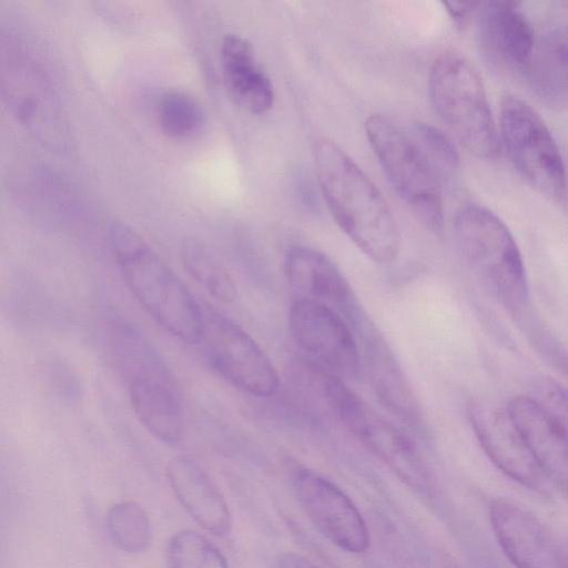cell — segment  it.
<instances>
[{
    "instance_id": "cell-31",
    "label": "cell",
    "mask_w": 568,
    "mask_h": 568,
    "mask_svg": "<svg viewBox=\"0 0 568 568\" xmlns=\"http://www.w3.org/2000/svg\"><path fill=\"white\" fill-rule=\"evenodd\" d=\"M276 568H318L307 558L295 552H284L276 561Z\"/></svg>"
},
{
    "instance_id": "cell-19",
    "label": "cell",
    "mask_w": 568,
    "mask_h": 568,
    "mask_svg": "<svg viewBox=\"0 0 568 568\" xmlns=\"http://www.w3.org/2000/svg\"><path fill=\"white\" fill-rule=\"evenodd\" d=\"M221 63L226 90L239 106L252 114H263L273 106L272 81L246 38L226 34L221 44Z\"/></svg>"
},
{
    "instance_id": "cell-11",
    "label": "cell",
    "mask_w": 568,
    "mask_h": 568,
    "mask_svg": "<svg viewBox=\"0 0 568 568\" xmlns=\"http://www.w3.org/2000/svg\"><path fill=\"white\" fill-rule=\"evenodd\" d=\"M297 500L314 527L332 544L348 552L369 547V531L359 510L334 483L308 469L294 477Z\"/></svg>"
},
{
    "instance_id": "cell-28",
    "label": "cell",
    "mask_w": 568,
    "mask_h": 568,
    "mask_svg": "<svg viewBox=\"0 0 568 568\" xmlns=\"http://www.w3.org/2000/svg\"><path fill=\"white\" fill-rule=\"evenodd\" d=\"M568 433V390L551 378H541L531 396Z\"/></svg>"
},
{
    "instance_id": "cell-26",
    "label": "cell",
    "mask_w": 568,
    "mask_h": 568,
    "mask_svg": "<svg viewBox=\"0 0 568 568\" xmlns=\"http://www.w3.org/2000/svg\"><path fill=\"white\" fill-rule=\"evenodd\" d=\"M170 568H229L220 549L205 536L191 529L174 534L168 545Z\"/></svg>"
},
{
    "instance_id": "cell-16",
    "label": "cell",
    "mask_w": 568,
    "mask_h": 568,
    "mask_svg": "<svg viewBox=\"0 0 568 568\" xmlns=\"http://www.w3.org/2000/svg\"><path fill=\"white\" fill-rule=\"evenodd\" d=\"M354 331L372 387L379 400L406 424L423 426L418 402L398 362L376 327L364 316Z\"/></svg>"
},
{
    "instance_id": "cell-13",
    "label": "cell",
    "mask_w": 568,
    "mask_h": 568,
    "mask_svg": "<svg viewBox=\"0 0 568 568\" xmlns=\"http://www.w3.org/2000/svg\"><path fill=\"white\" fill-rule=\"evenodd\" d=\"M469 423L491 463L514 481L539 488L545 474L508 412L481 404H469Z\"/></svg>"
},
{
    "instance_id": "cell-9",
    "label": "cell",
    "mask_w": 568,
    "mask_h": 568,
    "mask_svg": "<svg viewBox=\"0 0 568 568\" xmlns=\"http://www.w3.org/2000/svg\"><path fill=\"white\" fill-rule=\"evenodd\" d=\"M201 341L211 367L234 388L255 397L275 394L280 384L275 366L231 318L211 307L203 310Z\"/></svg>"
},
{
    "instance_id": "cell-17",
    "label": "cell",
    "mask_w": 568,
    "mask_h": 568,
    "mask_svg": "<svg viewBox=\"0 0 568 568\" xmlns=\"http://www.w3.org/2000/svg\"><path fill=\"white\" fill-rule=\"evenodd\" d=\"M166 477L172 491L186 513L215 536L229 534L231 513L219 487L193 458L179 455L169 460Z\"/></svg>"
},
{
    "instance_id": "cell-20",
    "label": "cell",
    "mask_w": 568,
    "mask_h": 568,
    "mask_svg": "<svg viewBox=\"0 0 568 568\" xmlns=\"http://www.w3.org/2000/svg\"><path fill=\"white\" fill-rule=\"evenodd\" d=\"M525 73L546 103L568 109V21L551 26L536 38Z\"/></svg>"
},
{
    "instance_id": "cell-2",
    "label": "cell",
    "mask_w": 568,
    "mask_h": 568,
    "mask_svg": "<svg viewBox=\"0 0 568 568\" xmlns=\"http://www.w3.org/2000/svg\"><path fill=\"white\" fill-rule=\"evenodd\" d=\"M109 242L128 288L144 311L182 342H201L203 308L174 271L123 222L110 225Z\"/></svg>"
},
{
    "instance_id": "cell-21",
    "label": "cell",
    "mask_w": 568,
    "mask_h": 568,
    "mask_svg": "<svg viewBox=\"0 0 568 568\" xmlns=\"http://www.w3.org/2000/svg\"><path fill=\"white\" fill-rule=\"evenodd\" d=\"M128 389L136 419L153 437L170 445L182 439L184 420L175 383L136 379Z\"/></svg>"
},
{
    "instance_id": "cell-15",
    "label": "cell",
    "mask_w": 568,
    "mask_h": 568,
    "mask_svg": "<svg viewBox=\"0 0 568 568\" xmlns=\"http://www.w3.org/2000/svg\"><path fill=\"white\" fill-rule=\"evenodd\" d=\"M478 41L486 62L505 73L525 72L536 36L516 3L490 1L478 10Z\"/></svg>"
},
{
    "instance_id": "cell-3",
    "label": "cell",
    "mask_w": 568,
    "mask_h": 568,
    "mask_svg": "<svg viewBox=\"0 0 568 568\" xmlns=\"http://www.w3.org/2000/svg\"><path fill=\"white\" fill-rule=\"evenodd\" d=\"M453 233L464 261L517 325L525 329L538 320L521 253L504 221L487 207L471 204L457 212Z\"/></svg>"
},
{
    "instance_id": "cell-4",
    "label": "cell",
    "mask_w": 568,
    "mask_h": 568,
    "mask_svg": "<svg viewBox=\"0 0 568 568\" xmlns=\"http://www.w3.org/2000/svg\"><path fill=\"white\" fill-rule=\"evenodd\" d=\"M429 99L452 136L470 154L491 160L500 152L498 125L483 81L459 52L446 51L432 64Z\"/></svg>"
},
{
    "instance_id": "cell-27",
    "label": "cell",
    "mask_w": 568,
    "mask_h": 568,
    "mask_svg": "<svg viewBox=\"0 0 568 568\" xmlns=\"http://www.w3.org/2000/svg\"><path fill=\"white\" fill-rule=\"evenodd\" d=\"M416 141L439 174L452 175L459 168V156L453 141L439 129L418 123Z\"/></svg>"
},
{
    "instance_id": "cell-8",
    "label": "cell",
    "mask_w": 568,
    "mask_h": 568,
    "mask_svg": "<svg viewBox=\"0 0 568 568\" xmlns=\"http://www.w3.org/2000/svg\"><path fill=\"white\" fill-rule=\"evenodd\" d=\"M498 135L518 175L539 194L560 200L567 187L564 159L549 128L526 101L506 97L499 111Z\"/></svg>"
},
{
    "instance_id": "cell-14",
    "label": "cell",
    "mask_w": 568,
    "mask_h": 568,
    "mask_svg": "<svg viewBox=\"0 0 568 568\" xmlns=\"http://www.w3.org/2000/svg\"><path fill=\"white\" fill-rule=\"evenodd\" d=\"M283 272L295 297L326 304L339 312L351 325L364 314L351 284L323 252L293 245L284 255Z\"/></svg>"
},
{
    "instance_id": "cell-25",
    "label": "cell",
    "mask_w": 568,
    "mask_h": 568,
    "mask_svg": "<svg viewBox=\"0 0 568 568\" xmlns=\"http://www.w3.org/2000/svg\"><path fill=\"white\" fill-rule=\"evenodd\" d=\"M156 118L162 132L176 140L197 133L205 120L200 102L182 90L163 93L156 105Z\"/></svg>"
},
{
    "instance_id": "cell-1",
    "label": "cell",
    "mask_w": 568,
    "mask_h": 568,
    "mask_svg": "<svg viewBox=\"0 0 568 568\" xmlns=\"http://www.w3.org/2000/svg\"><path fill=\"white\" fill-rule=\"evenodd\" d=\"M312 154L321 194L336 225L373 262L392 264L399 254L400 234L381 191L334 141L316 140Z\"/></svg>"
},
{
    "instance_id": "cell-10",
    "label": "cell",
    "mask_w": 568,
    "mask_h": 568,
    "mask_svg": "<svg viewBox=\"0 0 568 568\" xmlns=\"http://www.w3.org/2000/svg\"><path fill=\"white\" fill-rule=\"evenodd\" d=\"M287 324L293 341L313 364L342 379L358 376L363 365L361 345L339 312L316 301L295 297Z\"/></svg>"
},
{
    "instance_id": "cell-23",
    "label": "cell",
    "mask_w": 568,
    "mask_h": 568,
    "mask_svg": "<svg viewBox=\"0 0 568 568\" xmlns=\"http://www.w3.org/2000/svg\"><path fill=\"white\" fill-rule=\"evenodd\" d=\"M183 267L205 291L224 303L236 298L235 282L211 248L195 239H186L180 248Z\"/></svg>"
},
{
    "instance_id": "cell-30",
    "label": "cell",
    "mask_w": 568,
    "mask_h": 568,
    "mask_svg": "<svg viewBox=\"0 0 568 568\" xmlns=\"http://www.w3.org/2000/svg\"><path fill=\"white\" fill-rule=\"evenodd\" d=\"M444 6L453 20L458 26H464L479 4L477 2L446 1Z\"/></svg>"
},
{
    "instance_id": "cell-5",
    "label": "cell",
    "mask_w": 568,
    "mask_h": 568,
    "mask_svg": "<svg viewBox=\"0 0 568 568\" xmlns=\"http://www.w3.org/2000/svg\"><path fill=\"white\" fill-rule=\"evenodd\" d=\"M1 94L20 125L47 149L64 153L71 133L60 97L43 65L12 37L0 44Z\"/></svg>"
},
{
    "instance_id": "cell-24",
    "label": "cell",
    "mask_w": 568,
    "mask_h": 568,
    "mask_svg": "<svg viewBox=\"0 0 568 568\" xmlns=\"http://www.w3.org/2000/svg\"><path fill=\"white\" fill-rule=\"evenodd\" d=\"M105 528L113 545L128 554L145 551L152 540L146 511L133 500L114 504L105 514Z\"/></svg>"
},
{
    "instance_id": "cell-12",
    "label": "cell",
    "mask_w": 568,
    "mask_h": 568,
    "mask_svg": "<svg viewBox=\"0 0 568 568\" xmlns=\"http://www.w3.org/2000/svg\"><path fill=\"white\" fill-rule=\"evenodd\" d=\"M489 520L515 568H568V551L535 515L506 499L489 505Z\"/></svg>"
},
{
    "instance_id": "cell-29",
    "label": "cell",
    "mask_w": 568,
    "mask_h": 568,
    "mask_svg": "<svg viewBox=\"0 0 568 568\" xmlns=\"http://www.w3.org/2000/svg\"><path fill=\"white\" fill-rule=\"evenodd\" d=\"M49 368L50 381L61 396L71 398V400L79 396L78 378L68 367L61 364H53Z\"/></svg>"
},
{
    "instance_id": "cell-6",
    "label": "cell",
    "mask_w": 568,
    "mask_h": 568,
    "mask_svg": "<svg viewBox=\"0 0 568 568\" xmlns=\"http://www.w3.org/2000/svg\"><path fill=\"white\" fill-rule=\"evenodd\" d=\"M365 135L388 181L415 217L433 233L445 224L439 173L396 123L381 114L367 116Z\"/></svg>"
},
{
    "instance_id": "cell-18",
    "label": "cell",
    "mask_w": 568,
    "mask_h": 568,
    "mask_svg": "<svg viewBox=\"0 0 568 568\" xmlns=\"http://www.w3.org/2000/svg\"><path fill=\"white\" fill-rule=\"evenodd\" d=\"M507 412L545 476L568 486V433L531 396H516Z\"/></svg>"
},
{
    "instance_id": "cell-22",
    "label": "cell",
    "mask_w": 568,
    "mask_h": 568,
    "mask_svg": "<svg viewBox=\"0 0 568 568\" xmlns=\"http://www.w3.org/2000/svg\"><path fill=\"white\" fill-rule=\"evenodd\" d=\"M113 349L128 383L136 379L174 383L173 376L156 351L131 324L116 323Z\"/></svg>"
},
{
    "instance_id": "cell-7",
    "label": "cell",
    "mask_w": 568,
    "mask_h": 568,
    "mask_svg": "<svg viewBox=\"0 0 568 568\" xmlns=\"http://www.w3.org/2000/svg\"><path fill=\"white\" fill-rule=\"evenodd\" d=\"M315 373L333 415L403 481L414 488H425L429 471L408 434L377 413L341 377L318 366H315Z\"/></svg>"
}]
</instances>
